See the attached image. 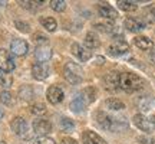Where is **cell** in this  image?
I'll use <instances>...</instances> for the list:
<instances>
[{
	"instance_id": "6da1fadb",
	"label": "cell",
	"mask_w": 155,
	"mask_h": 144,
	"mask_svg": "<svg viewBox=\"0 0 155 144\" xmlns=\"http://www.w3.org/2000/svg\"><path fill=\"white\" fill-rule=\"evenodd\" d=\"M145 87V81L142 78L132 74V72H124L121 74V81H119V88L127 91V92H134V91H138L142 89Z\"/></svg>"
},
{
	"instance_id": "7a4b0ae2",
	"label": "cell",
	"mask_w": 155,
	"mask_h": 144,
	"mask_svg": "<svg viewBox=\"0 0 155 144\" xmlns=\"http://www.w3.org/2000/svg\"><path fill=\"white\" fill-rule=\"evenodd\" d=\"M63 75L68 82L78 85L83 81V71L82 68L79 67L75 62H66V65L63 68Z\"/></svg>"
},
{
	"instance_id": "3957f363",
	"label": "cell",
	"mask_w": 155,
	"mask_h": 144,
	"mask_svg": "<svg viewBox=\"0 0 155 144\" xmlns=\"http://www.w3.org/2000/svg\"><path fill=\"white\" fill-rule=\"evenodd\" d=\"M118 120H119V118H112L109 114L102 112V111H101V112H96V122H98L104 130H118V128L121 127Z\"/></svg>"
},
{
	"instance_id": "277c9868",
	"label": "cell",
	"mask_w": 155,
	"mask_h": 144,
	"mask_svg": "<svg viewBox=\"0 0 155 144\" xmlns=\"http://www.w3.org/2000/svg\"><path fill=\"white\" fill-rule=\"evenodd\" d=\"M15 59L12 58V53L6 49H0V71L3 72H12L15 69Z\"/></svg>"
},
{
	"instance_id": "5b68a950",
	"label": "cell",
	"mask_w": 155,
	"mask_h": 144,
	"mask_svg": "<svg viewBox=\"0 0 155 144\" xmlns=\"http://www.w3.org/2000/svg\"><path fill=\"white\" fill-rule=\"evenodd\" d=\"M128 49H129V45H128L122 38H116L115 40L108 46V52L114 56L124 55V53H127L128 52Z\"/></svg>"
},
{
	"instance_id": "8992f818",
	"label": "cell",
	"mask_w": 155,
	"mask_h": 144,
	"mask_svg": "<svg viewBox=\"0 0 155 144\" xmlns=\"http://www.w3.org/2000/svg\"><path fill=\"white\" fill-rule=\"evenodd\" d=\"M10 127L13 130V133L17 134V135H20V137H25L26 134H28V130H29V125L26 120L22 118V117H15L10 122Z\"/></svg>"
},
{
	"instance_id": "52a82bcc",
	"label": "cell",
	"mask_w": 155,
	"mask_h": 144,
	"mask_svg": "<svg viewBox=\"0 0 155 144\" xmlns=\"http://www.w3.org/2000/svg\"><path fill=\"white\" fill-rule=\"evenodd\" d=\"M33 131L40 137H46V134L52 131V124L45 118H36L33 121Z\"/></svg>"
},
{
	"instance_id": "ba28073f",
	"label": "cell",
	"mask_w": 155,
	"mask_h": 144,
	"mask_svg": "<svg viewBox=\"0 0 155 144\" xmlns=\"http://www.w3.org/2000/svg\"><path fill=\"white\" fill-rule=\"evenodd\" d=\"M10 50H12V53H15L16 56H23L28 53L29 45L23 39H13L10 43Z\"/></svg>"
},
{
	"instance_id": "9c48e42d",
	"label": "cell",
	"mask_w": 155,
	"mask_h": 144,
	"mask_svg": "<svg viewBox=\"0 0 155 144\" xmlns=\"http://www.w3.org/2000/svg\"><path fill=\"white\" fill-rule=\"evenodd\" d=\"M134 124H135L139 130L145 131V133H151V131L155 128L154 125H152V122L150 121V118H147V117L142 115V114L134 115Z\"/></svg>"
},
{
	"instance_id": "30bf717a",
	"label": "cell",
	"mask_w": 155,
	"mask_h": 144,
	"mask_svg": "<svg viewBox=\"0 0 155 144\" xmlns=\"http://www.w3.org/2000/svg\"><path fill=\"white\" fill-rule=\"evenodd\" d=\"M72 53L82 62L89 61L92 58V52L89 49H86V46H82L79 43H72Z\"/></svg>"
},
{
	"instance_id": "8fae6325",
	"label": "cell",
	"mask_w": 155,
	"mask_h": 144,
	"mask_svg": "<svg viewBox=\"0 0 155 144\" xmlns=\"http://www.w3.org/2000/svg\"><path fill=\"white\" fill-rule=\"evenodd\" d=\"M46 98H48V101H49L50 104L56 105V104H59V102L63 101V91H62L59 87L53 85V87H50V88L48 89Z\"/></svg>"
},
{
	"instance_id": "7c38bea8",
	"label": "cell",
	"mask_w": 155,
	"mask_h": 144,
	"mask_svg": "<svg viewBox=\"0 0 155 144\" xmlns=\"http://www.w3.org/2000/svg\"><path fill=\"white\" fill-rule=\"evenodd\" d=\"M32 75H33L35 79L42 81L45 78H48V75H49V68H48L46 63L36 62V63H33V67H32Z\"/></svg>"
},
{
	"instance_id": "4fadbf2b",
	"label": "cell",
	"mask_w": 155,
	"mask_h": 144,
	"mask_svg": "<svg viewBox=\"0 0 155 144\" xmlns=\"http://www.w3.org/2000/svg\"><path fill=\"white\" fill-rule=\"evenodd\" d=\"M121 81V74L116 71H111L105 75V85L108 89H118Z\"/></svg>"
},
{
	"instance_id": "5bb4252c",
	"label": "cell",
	"mask_w": 155,
	"mask_h": 144,
	"mask_svg": "<svg viewBox=\"0 0 155 144\" xmlns=\"http://www.w3.org/2000/svg\"><path fill=\"white\" fill-rule=\"evenodd\" d=\"M82 140L85 144H106V141L102 137H99V134H96L92 130H86L82 134Z\"/></svg>"
},
{
	"instance_id": "9a60e30c",
	"label": "cell",
	"mask_w": 155,
	"mask_h": 144,
	"mask_svg": "<svg viewBox=\"0 0 155 144\" xmlns=\"http://www.w3.org/2000/svg\"><path fill=\"white\" fill-rule=\"evenodd\" d=\"M35 56H36L38 62L45 63V62H48L50 58H52V49H50L49 46H46V45L38 46V48H36V52H35Z\"/></svg>"
},
{
	"instance_id": "2e32d148",
	"label": "cell",
	"mask_w": 155,
	"mask_h": 144,
	"mask_svg": "<svg viewBox=\"0 0 155 144\" xmlns=\"http://www.w3.org/2000/svg\"><path fill=\"white\" fill-rule=\"evenodd\" d=\"M98 12H99L101 16L105 17V19H116L118 17V12L112 6L106 5V3H101L98 6Z\"/></svg>"
},
{
	"instance_id": "e0dca14e",
	"label": "cell",
	"mask_w": 155,
	"mask_h": 144,
	"mask_svg": "<svg viewBox=\"0 0 155 144\" xmlns=\"http://www.w3.org/2000/svg\"><path fill=\"white\" fill-rule=\"evenodd\" d=\"M134 43L141 50H151L154 48V42L150 38H147V36H138V38H135L134 39Z\"/></svg>"
},
{
	"instance_id": "ac0fdd59",
	"label": "cell",
	"mask_w": 155,
	"mask_h": 144,
	"mask_svg": "<svg viewBox=\"0 0 155 144\" xmlns=\"http://www.w3.org/2000/svg\"><path fill=\"white\" fill-rule=\"evenodd\" d=\"M125 28L129 30V32H141L142 29H144V23L138 20V19H135V17H128L127 20H125Z\"/></svg>"
},
{
	"instance_id": "d6986e66",
	"label": "cell",
	"mask_w": 155,
	"mask_h": 144,
	"mask_svg": "<svg viewBox=\"0 0 155 144\" xmlns=\"http://www.w3.org/2000/svg\"><path fill=\"white\" fill-rule=\"evenodd\" d=\"M85 45H86V49H96L99 48V38L95 32H88L86 36H85Z\"/></svg>"
},
{
	"instance_id": "ffe728a7",
	"label": "cell",
	"mask_w": 155,
	"mask_h": 144,
	"mask_svg": "<svg viewBox=\"0 0 155 144\" xmlns=\"http://www.w3.org/2000/svg\"><path fill=\"white\" fill-rule=\"evenodd\" d=\"M85 107H86V100L83 98L82 95H78L76 98H73L71 101V110L73 112H82L85 110Z\"/></svg>"
},
{
	"instance_id": "44dd1931",
	"label": "cell",
	"mask_w": 155,
	"mask_h": 144,
	"mask_svg": "<svg viewBox=\"0 0 155 144\" xmlns=\"http://www.w3.org/2000/svg\"><path fill=\"white\" fill-rule=\"evenodd\" d=\"M105 107L111 111H119L125 108V104L121 100H118V98H108L105 101Z\"/></svg>"
},
{
	"instance_id": "7402d4cb",
	"label": "cell",
	"mask_w": 155,
	"mask_h": 144,
	"mask_svg": "<svg viewBox=\"0 0 155 144\" xmlns=\"http://www.w3.org/2000/svg\"><path fill=\"white\" fill-rule=\"evenodd\" d=\"M0 102L7 107H12V105H15L16 98L13 97V94H12L10 91H2L0 92Z\"/></svg>"
},
{
	"instance_id": "603a6c76",
	"label": "cell",
	"mask_w": 155,
	"mask_h": 144,
	"mask_svg": "<svg viewBox=\"0 0 155 144\" xmlns=\"http://www.w3.org/2000/svg\"><path fill=\"white\" fill-rule=\"evenodd\" d=\"M33 95H35L33 88H32L30 85H23L22 88L19 89V97L25 101H30L33 98Z\"/></svg>"
},
{
	"instance_id": "cb8c5ba5",
	"label": "cell",
	"mask_w": 155,
	"mask_h": 144,
	"mask_svg": "<svg viewBox=\"0 0 155 144\" xmlns=\"http://www.w3.org/2000/svg\"><path fill=\"white\" fill-rule=\"evenodd\" d=\"M40 23H42V26H43L46 30H49V32H55L56 28H58V23L53 17H42L40 19Z\"/></svg>"
},
{
	"instance_id": "d4e9b609",
	"label": "cell",
	"mask_w": 155,
	"mask_h": 144,
	"mask_svg": "<svg viewBox=\"0 0 155 144\" xmlns=\"http://www.w3.org/2000/svg\"><path fill=\"white\" fill-rule=\"evenodd\" d=\"M59 127H61L62 131H73V128H75V122L71 120V118H66V117H63L61 118V121H59Z\"/></svg>"
},
{
	"instance_id": "484cf974",
	"label": "cell",
	"mask_w": 155,
	"mask_h": 144,
	"mask_svg": "<svg viewBox=\"0 0 155 144\" xmlns=\"http://www.w3.org/2000/svg\"><path fill=\"white\" fill-rule=\"evenodd\" d=\"M12 84H13V78H12L10 74L0 71V85L3 88H10Z\"/></svg>"
},
{
	"instance_id": "4316f807",
	"label": "cell",
	"mask_w": 155,
	"mask_h": 144,
	"mask_svg": "<svg viewBox=\"0 0 155 144\" xmlns=\"http://www.w3.org/2000/svg\"><path fill=\"white\" fill-rule=\"evenodd\" d=\"M118 6H119V9L124 12H134V10H137V7H138L135 2H129V0L118 2Z\"/></svg>"
},
{
	"instance_id": "83f0119b",
	"label": "cell",
	"mask_w": 155,
	"mask_h": 144,
	"mask_svg": "<svg viewBox=\"0 0 155 144\" xmlns=\"http://www.w3.org/2000/svg\"><path fill=\"white\" fill-rule=\"evenodd\" d=\"M154 105H155V101L152 100V98H148V97H147V98H142V100L139 101V108L142 111H145V112L152 110Z\"/></svg>"
},
{
	"instance_id": "f1b7e54d",
	"label": "cell",
	"mask_w": 155,
	"mask_h": 144,
	"mask_svg": "<svg viewBox=\"0 0 155 144\" xmlns=\"http://www.w3.org/2000/svg\"><path fill=\"white\" fill-rule=\"evenodd\" d=\"M50 7L55 12H63L66 9V2H63V0H52L50 2Z\"/></svg>"
},
{
	"instance_id": "f546056e",
	"label": "cell",
	"mask_w": 155,
	"mask_h": 144,
	"mask_svg": "<svg viewBox=\"0 0 155 144\" xmlns=\"http://www.w3.org/2000/svg\"><path fill=\"white\" fill-rule=\"evenodd\" d=\"M30 111H32V114L42 115V114L46 112V107H45V104H42V102H36V104H33V105L30 107Z\"/></svg>"
},
{
	"instance_id": "4dcf8cb0",
	"label": "cell",
	"mask_w": 155,
	"mask_h": 144,
	"mask_svg": "<svg viewBox=\"0 0 155 144\" xmlns=\"http://www.w3.org/2000/svg\"><path fill=\"white\" fill-rule=\"evenodd\" d=\"M95 26H96V29H99V30H102V32H112L114 30V25H112L111 22H101V23H95Z\"/></svg>"
},
{
	"instance_id": "1f68e13d",
	"label": "cell",
	"mask_w": 155,
	"mask_h": 144,
	"mask_svg": "<svg viewBox=\"0 0 155 144\" xmlns=\"http://www.w3.org/2000/svg\"><path fill=\"white\" fill-rule=\"evenodd\" d=\"M147 19L151 23H155V3L148 7V10H147Z\"/></svg>"
},
{
	"instance_id": "d6a6232c",
	"label": "cell",
	"mask_w": 155,
	"mask_h": 144,
	"mask_svg": "<svg viewBox=\"0 0 155 144\" xmlns=\"http://www.w3.org/2000/svg\"><path fill=\"white\" fill-rule=\"evenodd\" d=\"M42 3L43 2H20L22 7H25V9H35V7L40 6Z\"/></svg>"
},
{
	"instance_id": "836d02e7",
	"label": "cell",
	"mask_w": 155,
	"mask_h": 144,
	"mask_svg": "<svg viewBox=\"0 0 155 144\" xmlns=\"http://www.w3.org/2000/svg\"><path fill=\"white\" fill-rule=\"evenodd\" d=\"M35 144H56V143H55V140L49 139V137H39V139L35 141Z\"/></svg>"
},
{
	"instance_id": "e575fe53",
	"label": "cell",
	"mask_w": 155,
	"mask_h": 144,
	"mask_svg": "<svg viewBox=\"0 0 155 144\" xmlns=\"http://www.w3.org/2000/svg\"><path fill=\"white\" fill-rule=\"evenodd\" d=\"M16 26L19 30H22V32H29V25L25 22H20V20H16Z\"/></svg>"
},
{
	"instance_id": "d590c367",
	"label": "cell",
	"mask_w": 155,
	"mask_h": 144,
	"mask_svg": "<svg viewBox=\"0 0 155 144\" xmlns=\"http://www.w3.org/2000/svg\"><path fill=\"white\" fill-rule=\"evenodd\" d=\"M33 38H35V42H43V43L48 42V38H46V36H42L40 33H36Z\"/></svg>"
},
{
	"instance_id": "8d00e7d4",
	"label": "cell",
	"mask_w": 155,
	"mask_h": 144,
	"mask_svg": "<svg viewBox=\"0 0 155 144\" xmlns=\"http://www.w3.org/2000/svg\"><path fill=\"white\" fill-rule=\"evenodd\" d=\"M62 144H78V143L73 139H71V137H65L62 140Z\"/></svg>"
},
{
	"instance_id": "74e56055",
	"label": "cell",
	"mask_w": 155,
	"mask_h": 144,
	"mask_svg": "<svg viewBox=\"0 0 155 144\" xmlns=\"http://www.w3.org/2000/svg\"><path fill=\"white\" fill-rule=\"evenodd\" d=\"M151 61H152V63H155V50L151 52Z\"/></svg>"
},
{
	"instance_id": "f35d334b",
	"label": "cell",
	"mask_w": 155,
	"mask_h": 144,
	"mask_svg": "<svg viewBox=\"0 0 155 144\" xmlns=\"http://www.w3.org/2000/svg\"><path fill=\"white\" fill-rule=\"evenodd\" d=\"M150 121L152 122V125L155 127V115H154V117H151V118H150Z\"/></svg>"
},
{
	"instance_id": "ab89813d",
	"label": "cell",
	"mask_w": 155,
	"mask_h": 144,
	"mask_svg": "<svg viewBox=\"0 0 155 144\" xmlns=\"http://www.w3.org/2000/svg\"><path fill=\"white\" fill-rule=\"evenodd\" d=\"M3 115H5V111H3V110H2V108H0V118H2V117H3Z\"/></svg>"
},
{
	"instance_id": "60d3db41",
	"label": "cell",
	"mask_w": 155,
	"mask_h": 144,
	"mask_svg": "<svg viewBox=\"0 0 155 144\" xmlns=\"http://www.w3.org/2000/svg\"><path fill=\"white\" fill-rule=\"evenodd\" d=\"M0 144H7V143H5V141H0Z\"/></svg>"
}]
</instances>
